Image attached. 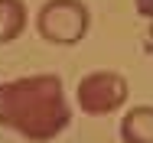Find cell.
<instances>
[{
    "label": "cell",
    "instance_id": "cell-1",
    "mask_svg": "<svg viewBox=\"0 0 153 143\" xmlns=\"http://www.w3.org/2000/svg\"><path fill=\"white\" fill-rule=\"evenodd\" d=\"M68 120L72 107L56 75H26L0 85V127L42 143L59 137Z\"/></svg>",
    "mask_w": 153,
    "mask_h": 143
},
{
    "label": "cell",
    "instance_id": "cell-2",
    "mask_svg": "<svg viewBox=\"0 0 153 143\" xmlns=\"http://www.w3.org/2000/svg\"><path fill=\"white\" fill-rule=\"evenodd\" d=\"M88 23H91V16L82 0H49V3H42V10L36 16L39 36L56 46H75L88 33Z\"/></svg>",
    "mask_w": 153,
    "mask_h": 143
},
{
    "label": "cell",
    "instance_id": "cell-3",
    "mask_svg": "<svg viewBox=\"0 0 153 143\" xmlns=\"http://www.w3.org/2000/svg\"><path fill=\"white\" fill-rule=\"evenodd\" d=\"M127 101V78L117 72H91L78 82V107L85 114H111Z\"/></svg>",
    "mask_w": 153,
    "mask_h": 143
},
{
    "label": "cell",
    "instance_id": "cell-4",
    "mask_svg": "<svg viewBox=\"0 0 153 143\" xmlns=\"http://www.w3.org/2000/svg\"><path fill=\"white\" fill-rule=\"evenodd\" d=\"M124 143H153V107H134L121 120Z\"/></svg>",
    "mask_w": 153,
    "mask_h": 143
},
{
    "label": "cell",
    "instance_id": "cell-5",
    "mask_svg": "<svg viewBox=\"0 0 153 143\" xmlns=\"http://www.w3.org/2000/svg\"><path fill=\"white\" fill-rule=\"evenodd\" d=\"M23 29H26V3L0 0V42H13Z\"/></svg>",
    "mask_w": 153,
    "mask_h": 143
},
{
    "label": "cell",
    "instance_id": "cell-6",
    "mask_svg": "<svg viewBox=\"0 0 153 143\" xmlns=\"http://www.w3.org/2000/svg\"><path fill=\"white\" fill-rule=\"evenodd\" d=\"M134 3H137V13L140 16H150L153 20V0H134Z\"/></svg>",
    "mask_w": 153,
    "mask_h": 143
},
{
    "label": "cell",
    "instance_id": "cell-7",
    "mask_svg": "<svg viewBox=\"0 0 153 143\" xmlns=\"http://www.w3.org/2000/svg\"><path fill=\"white\" fill-rule=\"evenodd\" d=\"M150 36H153V26H150Z\"/></svg>",
    "mask_w": 153,
    "mask_h": 143
}]
</instances>
